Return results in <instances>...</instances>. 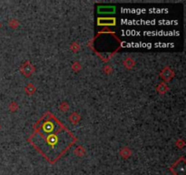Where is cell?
<instances>
[{
    "mask_svg": "<svg viewBox=\"0 0 186 175\" xmlns=\"http://www.w3.org/2000/svg\"><path fill=\"white\" fill-rule=\"evenodd\" d=\"M47 142H48V144H49L52 148H54L55 145L57 144V142H58V139H57V137L55 136V135H51V136H49V137L47 138Z\"/></svg>",
    "mask_w": 186,
    "mask_h": 175,
    "instance_id": "obj_2",
    "label": "cell"
},
{
    "mask_svg": "<svg viewBox=\"0 0 186 175\" xmlns=\"http://www.w3.org/2000/svg\"><path fill=\"white\" fill-rule=\"evenodd\" d=\"M54 129V124L51 121H47V122H45L43 124V131L46 133H51Z\"/></svg>",
    "mask_w": 186,
    "mask_h": 175,
    "instance_id": "obj_1",
    "label": "cell"
}]
</instances>
